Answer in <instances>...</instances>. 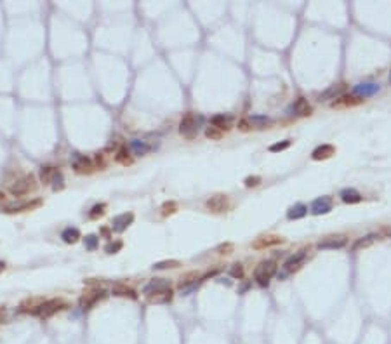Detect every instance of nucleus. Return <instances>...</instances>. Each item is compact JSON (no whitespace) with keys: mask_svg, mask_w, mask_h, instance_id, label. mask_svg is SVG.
Listing matches in <instances>:
<instances>
[{"mask_svg":"<svg viewBox=\"0 0 391 344\" xmlns=\"http://www.w3.org/2000/svg\"><path fill=\"white\" fill-rule=\"evenodd\" d=\"M284 242V238L278 237V235H268V237H261L257 238L256 242L252 244L254 248H266V247H273V245H278Z\"/></svg>","mask_w":391,"mask_h":344,"instance_id":"obj_16","label":"nucleus"},{"mask_svg":"<svg viewBox=\"0 0 391 344\" xmlns=\"http://www.w3.org/2000/svg\"><path fill=\"white\" fill-rule=\"evenodd\" d=\"M94 167L96 169H99V170H103L104 167H106V163H104V156H103V153H96V156H94Z\"/></svg>","mask_w":391,"mask_h":344,"instance_id":"obj_39","label":"nucleus"},{"mask_svg":"<svg viewBox=\"0 0 391 344\" xmlns=\"http://www.w3.org/2000/svg\"><path fill=\"white\" fill-rule=\"evenodd\" d=\"M231 277L235 278H242L244 277V266L242 264H233V268H231Z\"/></svg>","mask_w":391,"mask_h":344,"instance_id":"obj_41","label":"nucleus"},{"mask_svg":"<svg viewBox=\"0 0 391 344\" xmlns=\"http://www.w3.org/2000/svg\"><path fill=\"white\" fill-rule=\"evenodd\" d=\"M57 172H59V170H57L56 167H42V170H40V181H42L44 185H52Z\"/></svg>","mask_w":391,"mask_h":344,"instance_id":"obj_25","label":"nucleus"},{"mask_svg":"<svg viewBox=\"0 0 391 344\" xmlns=\"http://www.w3.org/2000/svg\"><path fill=\"white\" fill-rule=\"evenodd\" d=\"M122 247H124V244H122L120 240H117L115 244H108L106 247H104V250H106L108 254H117V252L120 250Z\"/></svg>","mask_w":391,"mask_h":344,"instance_id":"obj_37","label":"nucleus"},{"mask_svg":"<svg viewBox=\"0 0 391 344\" xmlns=\"http://www.w3.org/2000/svg\"><path fill=\"white\" fill-rule=\"evenodd\" d=\"M4 198H5V195H4V193H2V192H0V202H2V200H4Z\"/></svg>","mask_w":391,"mask_h":344,"instance_id":"obj_46","label":"nucleus"},{"mask_svg":"<svg viewBox=\"0 0 391 344\" xmlns=\"http://www.w3.org/2000/svg\"><path fill=\"white\" fill-rule=\"evenodd\" d=\"M113 295H118V297H131V299H138V294H136L134 289L127 287L124 284H115L113 289H111Z\"/></svg>","mask_w":391,"mask_h":344,"instance_id":"obj_22","label":"nucleus"},{"mask_svg":"<svg viewBox=\"0 0 391 344\" xmlns=\"http://www.w3.org/2000/svg\"><path fill=\"white\" fill-rule=\"evenodd\" d=\"M381 91V85L376 84V82H360V84L353 85V96L356 98H369L374 96Z\"/></svg>","mask_w":391,"mask_h":344,"instance_id":"obj_5","label":"nucleus"},{"mask_svg":"<svg viewBox=\"0 0 391 344\" xmlns=\"http://www.w3.org/2000/svg\"><path fill=\"white\" fill-rule=\"evenodd\" d=\"M250 129H252V125H250L249 120H240L239 122V131L247 132V131H250Z\"/></svg>","mask_w":391,"mask_h":344,"instance_id":"obj_42","label":"nucleus"},{"mask_svg":"<svg viewBox=\"0 0 391 344\" xmlns=\"http://www.w3.org/2000/svg\"><path fill=\"white\" fill-rule=\"evenodd\" d=\"M289 113L291 115H311V106H309V103L304 99V98H299V99H295L294 103L289 106Z\"/></svg>","mask_w":391,"mask_h":344,"instance_id":"obj_13","label":"nucleus"},{"mask_svg":"<svg viewBox=\"0 0 391 344\" xmlns=\"http://www.w3.org/2000/svg\"><path fill=\"white\" fill-rule=\"evenodd\" d=\"M261 185V178L259 176H249L245 178V186L247 188H256V186Z\"/></svg>","mask_w":391,"mask_h":344,"instance_id":"obj_38","label":"nucleus"},{"mask_svg":"<svg viewBox=\"0 0 391 344\" xmlns=\"http://www.w3.org/2000/svg\"><path fill=\"white\" fill-rule=\"evenodd\" d=\"M332 210V198L331 197H320V198L313 200L311 203V214L313 216H322V214H329Z\"/></svg>","mask_w":391,"mask_h":344,"instance_id":"obj_8","label":"nucleus"},{"mask_svg":"<svg viewBox=\"0 0 391 344\" xmlns=\"http://www.w3.org/2000/svg\"><path fill=\"white\" fill-rule=\"evenodd\" d=\"M63 174L61 172H57L56 174V178H54V181H52V188H54V192H59V190H63Z\"/></svg>","mask_w":391,"mask_h":344,"instance_id":"obj_40","label":"nucleus"},{"mask_svg":"<svg viewBox=\"0 0 391 344\" xmlns=\"http://www.w3.org/2000/svg\"><path fill=\"white\" fill-rule=\"evenodd\" d=\"M250 125H256V127H264L266 124H270V118L266 117V115H252V117L249 118Z\"/></svg>","mask_w":391,"mask_h":344,"instance_id":"obj_31","label":"nucleus"},{"mask_svg":"<svg viewBox=\"0 0 391 344\" xmlns=\"http://www.w3.org/2000/svg\"><path fill=\"white\" fill-rule=\"evenodd\" d=\"M40 205H42V200L39 198V200H33V202H30V203L18 205V207H7V209H4V212H25V210H33Z\"/></svg>","mask_w":391,"mask_h":344,"instance_id":"obj_27","label":"nucleus"},{"mask_svg":"<svg viewBox=\"0 0 391 344\" xmlns=\"http://www.w3.org/2000/svg\"><path fill=\"white\" fill-rule=\"evenodd\" d=\"M73 169L77 174H93L96 167H94V162L91 158H86V156H77L73 162Z\"/></svg>","mask_w":391,"mask_h":344,"instance_id":"obj_11","label":"nucleus"},{"mask_svg":"<svg viewBox=\"0 0 391 344\" xmlns=\"http://www.w3.org/2000/svg\"><path fill=\"white\" fill-rule=\"evenodd\" d=\"M210 124H212V127L219 129V131H230L231 129V117H228V115H224V113L214 115V117L210 118Z\"/></svg>","mask_w":391,"mask_h":344,"instance_id":"obj_20","label":"nucleus"},{"mask_svg":"<svg viewBox=\"0 0 391 344\" xmlns=\"http://www.w3.org/2000/svg\"><path fill=\"white\" fill-rule=\"evenodd\" d=\"M63 308H66V304H64L61 299H50V301H44L42 304L35 309L33 315H39L40 318H49V316H52L54 313H57Z\"/></svg>","mask_w":391,"mask_h":344,"instance_id":"obj_3","label":"nucleus"},{"mask_svg":"<svg viewBox=\"0 0 391 344\" xmlns=\"http://www.w3.org/2000/svg\"><path fill=\"white\" fill-rule=\"evenodd\" d=\"M127 148H129V151L136 156H145L151 151V146H149L148 143L141 141V139H132V141H129Z\"/></svg>","mask_w":391,"mask_h":344,"instance_id":"obj_12","label":"nucleus"},{"mask_svg":"<svg viewBox=\"0 0 391 344\" xmlns=\"http://www.w3.org/2000/svg\"><path fill=\"white\" fill-rule=\"evenodd\" d=\"M103 297H104V292H91V294H86L82 299H80V304H82L86 309H89V308H93V306L96 304V302L99 301V299H103Z\"/></svg>","mask_w":391,"mask_h":344,"instance_id":"obj_23","label":"nucleus"},{"mask_svg":"<svg viewBox=\"0 0 391 344\" xmlns=\"http://www.w3.org/2000/svg\"><path fill=\"white\" fill-rule=\"evenodd\" d=\"M390 82H391V73H390Z\"/></svg>","mask_w":391,"mask_h":344,"instance_id":"obj_47","label":"nucleus"},{"mask_svg":"<svg viewBox=\"0 0 391 344\" xmlns=\"http://www.w3.org/2000/svg\"><path fill=\"white\" fill-rule=\"evenodd\" d=\"M306 212H308V207H306L304 203H295V205H292L291 209H289L287 217L291 221H295V219H301V217H304Z\"/></svg>","mask_w":391,"mask_h":344,"instance_id":"obj_24","label":"nucleus"},{"mask_svg":"<svg viewBox=\"0 0 391 344\" xmlns=\"http://www.w3.org/2000/svg\"><path fill=\"white\" fill-rule=\"evenodd\" d=\"M332 155H336V148L332 145H322V146H318V148H315L313 149V153H311V158L313 160H327V158H331Z\"/></svg>","mask_w":391,"mask_h":344,"instance_id":"obj_15","label":"nucleus"},{"mask_svg":"<svg viewBox=\"0 0 391 344\" xmlns=\"http://www.w3.org/2000/svg\"><path fill=\"white\" fill-rule=\"evenodd\" d=\"M275 275H277V263L275 261H263L254 271V278L261 287H266Z\"/></svg>","mask_w":391,"mask_h":344,"instance_id":"obj_1","label":"nucleus"},{"mask_svg":"<svg viewBox=\"0 0 391 344\" xmlns=\"http://www.w3.org/2000/svg\"><path fill=\"white\" fill-rule=\"evenodd\" d=\"M98 242H99V238H98L96 235H89V237H86V248L87 250H96Z\"/></svg>","mask_w":391,"mask_h":344,"instance_id":"obj_36","label":"nucleus"},{"mask_svg":"<svg viewBox=\"0 0 391 344\" xmlns=\"http://www.w3.org/2000/svg\"><path fill=\"white\" fill-rule=\"evenodd\" d=\"M115 162L120 163V165H131L132 163V156L131 153H129L127 148H120L117 151V155H115Z\"/></svg>","mask_w":391,"mask_h":344,"instance_id":"obj_29","label":"nucleus"},{"mask_svg":"<svg viewBox=\"0 0 391 344\" xmlns=\"http://www.w3.org/2000/svg\"><path fill=\"white\" fill-rule=\"evenodd\" d=\"M178 212V203L176 202H165L164 205H162V216L167 217V216H172V214Z\"/></svg>","mask_w":391,"mask_h":344,"instance_id":"obj_33","label":"nucleus"},{"mask_svg":"<svg viewBox=\"0 0 391 344\" xmlns=\"http://www.w3.org/2000/svg\"><path fill=\"white\" fill-rule=\"evenodd\" d=\"M383 233L388 235V237H391V228H383Z\"/></svg>","mask_w":391,"mask_h":344,"instance_id":"obj_44","label":"nucleus"},{"mask_svg":"<svg viewBox=\"0 0 391 344\" xmlns=\"http://www.w3.org/2000/svg\"><path fill=\"white\" fill-rule=\"evenodd\" d=\"M205 136L212 141H219L223 138V131H219L217 127H207L205 129Z\"/></svg>","mask_w":391,"mask_h":344,"instance_id":"obj_34","label":"nucleus"},{"mask_svg":"<svg viewBox=\"0 0 391 344\" xmlns=\"http://www.w3.org/2000/svg\"><path fill=\"white\" fill-rule=\"evenodd\" d=\"M104 214H106V203H98V205H94L93 209H91L89 217L91 219H99Z\"/></svg>","mask_w":391,"mask_h":344,"instance_id":"obj_30","label":"nucleus"},{"mask_svg":"<svg viewBox=\"0 0 391 344\" xmlns=\"http://www.w3.org/2000/svg\"><path fill=\"white\" fill-rule=\"evenodd\" d=\"M291 145H292L291 139H285V141H280V143H275V145H271V146H270V151H273V153H277V151H284V149H287Z\"/></svg>","mask_w":391,"mask_h":344,"instance_id":"obj_35","label":"nucleus"},{"mask_svg":"<svg viewBox=\"0 0 391 344\" xmlns=\"http://www.w3.org/2000/svg\"><path fill=\"white\" fill-rule=\"evenodd\" d=\"M132 221H134V214L132 212L120 214V216H117L113 221H111V231H115V233H122V231H125L129 226H131Z\"/></svg>","mask_w":391,"mask_h":344,"instance_id":"obj_9","label":"nucleus"},{"mask_svg":"<svg viewBox=\"0 0 391 344\" xmlns=\"http://www.w3.org/2000/svg\"><path fill=\"white\" fill-rule=\"evenodd\" d=\"M164 289H171L169 282L164 280V278H155V280H151L145 289H143V292H145L146 297H148V295L155 294V292H158V291H164Z\"/></svg>","mask_w":391,"mask_h":344,"instance_id":"obj_17","label":"nucleus"},{"mask_svg":"<svg viewBox=\"0 0 391 344\" xmlns=\"http://www.w3.org/2000/svg\"><path fill=\"white\" fill-rule=\"evenodd\" d=\"M379 238V235L377 233H370V235H365V237H362V238H358V240L353 244V247H351V250L353 252H358V250H362V248H367V247H370V245H374V242Z\"/></svg>","mask_w":391,"mask_h":344,"instance_id":"obj_18","label":"nucleus"},{"mask_svg":"<svg viewBox=\"0 0 391 344\" xmlns=\"http://www.w3.org/2000/svg\"><path fill=\"white\" fill-rule=\"evenodd\" d=\"M339 197H341V200L344 203H360V202H362V198H363L362 193L356 192L355 188H344Z\"/></svg>","mask_w":391,"mask_h":344,"instance_id":"obj_19","label":"nucleus"},{"mask_svg":"<svg viewBox=\"0 0 391 344\" xmlns=\"http://www.w3.org/2000/svg\"><path fill=\"white\" fill-rule=\"evenodd\" d=\"M37 190V181L32 174L26 176V178L19 179L16 185L11 186V193L14 197H23V195H28L30 192H35Z\"/></svg>","mask_w":391,"mask_h":344,"instance_id":"obj_4","label":"nucleus"},{"mask_svg":"<svg viewBox=\"0 0 391 344\" xmlns=\"http://www.w3.org/2000/svg\"><path fill=\"white\" fill-rule=\"evenodd\" d=\"M4 270H5V264L2 263V261H0V273H2V271H4Z\"/></svg>","mask_w":391,"mask_h":344,"instance_id":"obj_45","label":"nucleus"},{"mask_svg":"<svg viewBox=\"0 0 391 344\" xmlns=\"http://www.w3.org/2000/svg\"><path fill=\"white\" fill-rule=\"evenodd\" d=\"M179 266H181L179 261L171 259V261H162V263L153 264V270H167V268H179Z\"/></svg>","mask_w":391,"mask_h":344,"instance_id":"obj_32","label":"nucleus"},{"mask_svg":"<svg viewBox=\"0 0 391 344\" xmlns=\"http://www.w3.org/2000/svg\"><path fill=\"white\" fill-rule=\"evenodd\" d=\"M61 238H63L66 244H77L82 237H80V231H78L77 228H66V230L61 233Z\"/></svg>","mask_w":391,"mask_h":344,"instance_id":"obj_28","label":"nucleus"},{"mask_svg":"<svg viewBox=\"0 0 391 344\" xmlns=\"http://www.w3.org/2000/svg\"><path fill=\"white\" fill-rule=\"evenodd\" d=\"M362 98H356V96H341L339 99H336L334 103H332V106L334 108H348V106H356V104L362 103Z\"/></svg>","mask_w":391,"mask_h":344,"instance_id":"obj_21","label":"nucleus"},{"mask_svg":"<svg viewBox=\"0 0 391 344\" xmlns=\"http://www.w3.org/2000/svg\"><path fill=\"white\" fill-rule=\"evenodd\" d=\"M346 244H348V238L344 235H332V237H325L318 244V248H342Z\"/></svg>","mask_w":391,"mask_h":344,"instance_id":"obj_10","label":"nucleus"},{"mask_svg":"<svg viewBox=\"0 0 391 344\" xmlns=\"http://www.w3.org/2000/svg\"><path fill=\"white\" fill-rule=\"evenodd\" d=\"M202 122V117H196L195 113H186L185 117L179 122V132H181L185 138L193 139L198 134V125Z\"/></svg>","mask_w":391,"mask_h":344,"instance_id":"obj_2","label":"nucleus"},{"mask_svg":"<svg viewBox=\"0 0 391 344\" xmlns=\"http://www.w3.org/2000/svg\"><path fill=\"white\" fill-rule=\"evenodd\" d=\"M101 233H103L104 237H108V238H110V230H108V228H101Z\"/></svg>","mask_w":391,"mask_h":344,"instance_id":"obj_43","label":"nucleus"},{"mask_svg":"<svg viewBox=\"0 0 391 344\" xmlns=\"http://www.w3.org/2000/svg\"><path fill=\"white\" fill-rule=\"evenodd\" d=\"M172 299V291L171 289H164V291H158L155 294L148 295L149 302H169Z\"/></svg>","mask_w":391,"mask_h":344,"instance_id":"obj_26","label":"nucleus"},{"mask_svg":"<svg viewBox=\"0 0 391 344\" xmlns=\"http://www.w3.org/2000/svg\"><path fill=\"white\" fill-rule=\"evenodd\" d=\"M346 93V85L344 84H336L331 85L325 93L320 94V101H329V99H339L341 96H344Z\"/></svg>","mask_w":391,"mask_h":344,"instance_id":"obj_14","label":"nucleus"},{"mask_svg":"<svg viewBox=\"0 0 391 344\" xmlns=\"http://www.w3.org/2000/svg\"><path fill=\"white\" fill-rule=\"evenodd\" d=\"M306 248H301V250L294 252V254L291 255V257H287V261L284 263V271L285 273H292V271L299 270V268L302 266V263L306 261Z\"/></svg>","mask_w":391,"mask_h":344,"instance_id":"obj_7","label":"nucleus"},{"mask_svg":"<svg viewBox=\"0 0 391 344\" xmlns=\"http://www.w3.org/2000/svg\"><path fill=\"white\" fill-rule=\"evenodd\" d=\"M205 207L214 214H219V212H226L228 207H230V200H228V195H214L210 197L209 200L205 202Z\"/></svg>","mask_w":391,"mask_h":344,"instance_id":"obj_6","label":"nucleus"}]
</instances>
